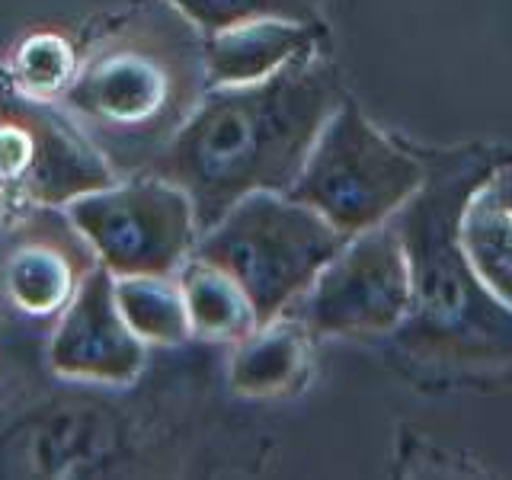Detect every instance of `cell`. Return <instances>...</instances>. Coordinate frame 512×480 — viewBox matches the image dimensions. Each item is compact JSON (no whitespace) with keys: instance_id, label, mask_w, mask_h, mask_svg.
Here are the masks:
<instances>
[{"instance_id":"6da1fadb","label":"cell","mask_w":512,"mask_h":480,"mask_svg":"<svg viewBox=\"0 0 512 480\" xmlns=\"http://www.w3.org/2000/svg\"><path fill=\"white\" fill-rule=\"evenodd\" d=\"M340 100L317 52L260 80L208 87L148 170L186 192L205 234L250 192L292 189Z\"/></svg>"},{"instance_id":"7a4b0ae2","label":"cell","mask_w":512,"mask_h":480,"mask_svg":"<svg viewBox=\"0 0 512 480\" xmlns=\"http://www.w3.org/2000/svg\"><path fill=\"white\" fill-rule=\"evenodd\" d=\"M506 154L468 148L432 154L426 183L391 218L410 263V311L391 336L432 365L512 368V308L477 279L458 240L471 189L506 164Z\"/></svg>"},{"instance_id":"3957f363","label":"cell","mask_w":512,"mask_h":480,"mask_svg":"<svg viewBox=\"0 0 512 480\" xmlns=\"http://www.w3.org/2000/svg\"><path fill=\"white\" fill-rule=\"evenodd\" d=\"M205 90V36L167 0H144L80 58L58 103L128 176L154 164Z\"/></svg>"},{"instance_id":"277c9868","label":"cell","mask_w":512,"mask_h":480,"mask_svg":"<svg viewBox=\"0 0 512 480\" xmlns=\"http://www.w3.org/2000/svg\"><path fill=\"white\" fill-rule=\"evenodd\" d=\"M349 237L288 192H250L199 234V260L224 269L244 288L256 324L282 317L314 285Z\"/></svg>"},{"instance_id":"5b68a950","label":"cell","mask_w":512,"mask_h":480,"mask_svg":"<svg viewBox=\"0 0 512 480\" xmlns=\"http://www.w3.org/2000/svg\"><path fill=\"white\" fill-rule=\"evenodd\" d=\"M426 160L394 144L343 100L320 128L288 196L311 205L343 237L391 221L426 183Z\"/></svg>"},{"instance_id":"8992f818","label":"cell","mask_w":512,"mask_h":480,"mask_svg":"<svg viewBox=\"0 0 512 480\" xmlns=\"http://www.w3.org/2000/svg\"><path fill=\"white\" fill-rule=\"evenodd\" d=\"M64 215L112 276H176L199 244L189 196L151 170L77 196Z\"/></svg>"},{"instance_id":"52a82bcc","label":"cell","mask_w":512,"mask_h":480,"mask_svg":"<svg viewBox=\"0 0 512 480\" xmlns=\"http://www.w3.org/2000/svg\"><path fill=\"white\" fill-rule=\"evenodd\" d=\"M413 285L404 240L391 221L349 237L304 292L311 336H391L410 311Z\"/></svg>"},{"instance_id":"ba28073f","label":"cell","mask_w":512,"mask_h":480,"mask_svg":"<svg viewBox=\"0 0 512 480\" xmlns=\"http://www.w3.org/2000/svg\"><path fill=\"white\" fill-rule=\"evenodd\" d=\"M96 256L64 208L32 205V215L0 240V295L36 324H58Z\"/></svg>"},{"instance_id":"9c48e42d","label":"cell","mask_w":512,"mask_h":480,"mask_svg":"<svg viewBox=\"0 0 512 480\" xmlns=\"http://www.w3.org/2000/svg\"><path fill=\"white\" fill-rule=\"evenodd\" d=\"M0 112L20 119L32 138V160L20 183L32 205L64 208L77 196L119 180L109 157L61 109V103L32 96L10 80L7 87H0Z\"/></svg>"},{"instance_id":"30bf717a","label":"cell","mask_w":512,"mask_h":480,"mask_svg":"<svg viewBox=\"0 0 512 480\" xmlns=\"http://www.w3.org/2000/svg\"><path fill=\"white\" fill-rule=\"evenodd\" d=\"M48 362L61 378L128 384L144 368V340L116 301V276L96 263L58 317Z\"/></svg>"},{"instance_id":"8fae6325","label":"cell","mask_w":512,"mask_h":480,"mask_svg":"<svg viewBox=\"0 0 512 480\" xmlns=\"http://www.w3.org/2000/svg\"><path fill=\"white\" fill-rule=\"evenodd\" d=\"M320 26L292 20H253L215 36H205V74L208 87L247 84L285 68L308 52H317Z\"/></svg>"},{"instance_id":"7c38bea8","label":"cell","mask_w":512,"mask_h":480,"mask_svg":"<svg viewBox=\"0 0 512 480\" xmlns=\"http://www.w3.org/2000/svg\"><path fill=\"white\" fill-rule=\"evenodd\" d=\"M458 240L477 279L512 308V160L471 189L458 218Z\"/></svg>"},{"instance_id":"4fadbf2b","label":"cell","mask_w":512,"mask_h":480,"mask_svg":"<svg viewBox=\"0 0 512 480\" xmlns=\"http://www.w3.org/2000/svg\"><path fill=\"white\" fill-rule=\"evenodd\" d=\"M311 368V333L301 320L276 317L237 343L231 388L247 397H282L298 391Z\"/></svg>"},{"instance_id":"5bb4252c","label":"cell","mask_w":512,"mask_h":480,"mask_svg":"<svg viewBox=\"0 0 512 480\" xmlns=\"http://www.w3.org/2000/svg\"><path fill=\"white\" fill-rule=\"evenodd\" d=\"M176 279L186 298L192 336L208 343H240L260 327L247 292L224 269L192 256Z\"/></svg>"},{"instance_id":"9a60e30c","label":"cell","mask_w":512,"mask_h":480,"mask_svg":"<svg viewBox=\"0 0 512 480\" xmlns=\"http://www.w3.org/2000/svg\"><path fill=\"white\" fill-rule=\"evenodd\" d=\"M116 301L128 327L144 343L176 346L192 336L176 276H116Z\"/></svg>"},{"instance_id":"2e32d148","label":"cell","mask_w":512,"mask_h":480,"mask_svg":"<svg viewBox=\"0 0 512 480\" xmlns=\"http://www.w3.org/2000/svg\"><path fill=\"white\" fill-rule=\"evenodd\" d=\"M77 64L80 58L68 39L55 36V32H32V36L16 48L13 80H16V87L32 96L58 100V96L71 87Z\"/></svg>"},{"instance_id":"e0dca14e","label":"cell","mask_w":512,"mask_h":480,"mask_svg":"<svg viewBox=\"0 0 512 480\" xmlns=\"http://www.w3.org/2000/svg\"><path fill=\"white\" fill-rule=\"evenodd\" d=\"M167 4L180 10L202 36H215L221 29L253 20H292L317 26L311 0H167Z\"/></svg>"},{"instance_id":"ac0fdd59","label":"cell","mask_w":512,"mask_h":480,"mask_svg":"<svg viewBox=\"0 0 512 480\" xmlns=\"http://www.w3.org/2000/svg\"><path fill=\"white\" fill-rule=\"evenodd\" d=\"M4 199H7V180L0 176V215H4Z\"/></svg>"}]
</instances>
